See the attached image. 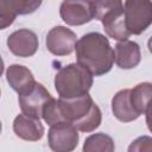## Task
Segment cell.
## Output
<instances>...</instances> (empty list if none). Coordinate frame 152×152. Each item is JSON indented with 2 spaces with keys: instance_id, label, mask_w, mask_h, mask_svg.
I'll list each match as a JSON object with an SVG mask.
<instances>
[{
  "instance_id": "cell-13",
  "label": "cell",
  "mask_w": 152,
  "mask_h": 152,
  "mask_svg": "<svg viewBox=\"0 0 152 152\" xmlns=\"http://www.w3.org/2000/svg\"><path fill=\"white\" fill-rule=\"evenodd\" d=\"M6 80L11 88L18 93V95L28 91L36 83L34 76L31 70L20 64H12L7 68Z\"/></svg>"
},
{
  "instance_id": "cell-23",
  "label": "cell",
  "mask_w": 152,
  "mask_h": 152,
  "mask_svg": "<svg viewBox=\"0 0 152 152\" xmlns=\"http://www.w3.org/2000/svg\"><path fill=\"white\" fill-rule=\"evenodd\" d=\"M0 95H1V90H0Z\"/></svg>"
},
{
  "instance_id": "cell-7",
  "label": "cell",
  "mask_w": 152,
  "mask_h": 152,
  "mask_svg": "<svg viewBox=\"0 0 152 152\" xmlns=\"http://www.w3.org/2000/svg\"><path fill=\"white\" fill-rule=\"evenodd\" d=\"M59 14L68 25H83L95 19V4L94 1H63Z\"/></svg>"
},
{
  "instance_id": "cell-20",
  "label": "cell",
  "mask_w": 152,
  "mask_h": 152,
  "mask_svg": "<svg viewBox=\"0 0 152 152\" xmlns=\"http://www.w3.org/2000/svg\"><path fill=\"white\" fill-rule=\"evenodd\" d=\"M13 5H14L17 14H30V13H33L42 5V1H36V0H13Z\"/></svg>"
},
{
  "instance_id": "cell-14",
  "label": "cell",
  "mask_w": 152,
  "mask_h": 152,
  "mask_svg": "<svg viewBox=\"0 0 152 152\" xmlns=\"http://www.w3.org/2000/svg\"><path fill=\"white\" fill-rule=\"evenodd\" d=\"M129 90L131 89H122L118 91L112 99V112L114 116L121 122H131L139 118L131 104Z\"/></svg>"
},
{
  "instance_id": "cell-11",
  "label": "cell",
  "mask_w": 152,
  "mask_h": 152,
  "mask_svg": "<svg viewBox=\"0 0 152 152\" xmlns=\"http://www.w3.org/2000/svg\"><path fill=\"white\" fill-rule=\"evenodd\" d=\"M13 131L15 135L26 141H38L43 138L45 129L39 119L19 114L13 121Z\"/></svg>"
},
{
  "instance_id": "cell-10",
  "label": "cell",
  "mask_w": 152,
  "mask_h": 152,
  "mask_svg": "<svg viewBox=\"0 0 152 152\" xmlns=\"http://www.w3.org/2000/svg\"><path fill=\"white\" fill-rule=\"evenodd\" d=\"M6 43L10 51L18 57H31L39 46L37 34L28 28H19L12 32Z\"/></svg>"
},
{
  "instance_id": "cell-15",
  "label": "cell",
  "mask_w": 152,
  "mask_h": 152,
  "mask_svg": "<svg viewBox=\"0 0 152 152\" xmlns=\"http://www.w3.org/2000/svg\"><path fill=\"white\" fill-rule=\"evenodd\" d=\"M151 95H152V84L150 82L139 83L129 90L131 104L139 116L141 114L150 113Z\"/></svg>"
},
{
  "instance_id": "cell-4",
  "label": "cell",
  "mask_w": 152,
  "mask_h": 152,
  "mask_svg": "<svg viewBox=\"0 0 152 152\" xmlns=\"http://www.w3.org/2000/svg\"><path fill=\"white\" fill-rule=\"evenodd\" d=\"M95 4V18L101 20L103 28L110 38L124 42L131 36L127 31L125 15H124V4L120 0H104L94 1Z\"/></svg>"
},
{
  "instance_id": "cell-2",
  "label": "cell",
  "mask_w": 152,
  "mask_h": 152,
  "mask_svg": "<svg viewBox=\"0 0 152 152\" xmlns=\"http://www.w3.org/2000/svg\"><path fill=\"white\" fill-rule=\"evenodd\" d=\"M57 104L62 121L71 124L77 131L93 132L102 121V113L89 94L76 99L59 97Z\"/></svg>"
},
{
  "instance_id": "cell-6",
  "label": "cell",
  "mask_w": 152,
  "mask_h": 152,
  "mask_svg": "<svg viewBox=\"0 0 152 152\" xmlns=\"http://www.w3.org/2000/svg\"><path fill=\"white\" fill-rule=\"evenodd\" d=\"M77 129L68 122H59L50 127L48 142L53 152H72L78 144Z\"/></svg>"
},
{
  "instance_id": "cell-21",
  "label": "cell",
  "mask_w": 152,
  "mask_h": 152,
  "mask_svg": "<svg viewBox=\"0 0 152 152\" xmlns=\"http://www.w3.org/2000/svg\"><path fill=\"white\" fill-rule=\"evenodd\" d=\"M4 69H5V64H4V61H2V58H1V56H0V76L2 75Z\"/></svg>"
},
{
  "instance_id": "cell-9",
  "label": "cell",
  "mask_w": 152,
  "mask_h": 152,
  "mask_svg": "<svg viewBox=\"0 0 152 152\" xmlns=\"http://www.w3.org/2000/svg\"><path fill=\"white\" fill-rule=\"evenodd\" d=\"M51 97L48 89L42 83L36 82L28 91L19 95V106L23 114L40 119L43 107Z\"/></svg>"
},
{
  "instance_id": "cell-3",
  "label": "cell",
  "mask_w": 152,
  "mask_h": 152,
  "mask_svg": "<svg viewBox=\"0 0 152 152\" xmlns=\"http://www.w3.org/2000/svg\"><path fill=\"white\" fill-rule=\"evenodd\" d=\"M53 83L61 99H76L88 94L93 76L80 64L70 63L57 71Z\"/></svg>"
},
{
  "instance_id": "cell-22",
  "label": "cell",
  "mask_w": 152,
  "mask_h": 152,
  "mask_svg": "<svg viewBox=\"0 0 152 152\" xmlns=\"http://www.w3.org/2000/svg\"><path fill=\"white\" fill-rule=\"evenodd\" d=\"M1 129H2V125H1V121H0V133H1Z\"/></svg>"
},
{
  "instance_id": "cell-5",
  "label": "cell",
  "mask_w": 152,
  "mask_h": 152,
  "mask_svg": "<svg viewBox=\"0 0 152 152\" xmlns=\"http://www.w3.org/2000/svg\"><path fill=\"white\" fill-rule=\"evenodd\" d=\"M124 4V15L129 34L142 33L152 23V2L128 0Z\"/></svg>"
},
{
  "instance_id": "cell-12",
  "label": "cell",
  "mask_w": 152,
  "mask_h": 152,
  "mask_svg": "<svg viewBox=\"0 0 152 152\" xmlns=\"http://www.w3.org/2000/svg\"><path fill=\"white\" fill-rule=\"evenodd\" d=\"M141 61L140 46L132 40L118 42L114 48V62L121 69H133Z\"/></svg>"
},
{
  "instance_id": "cell-1",
  "label": "cell",
  "mask_w": 152,
  "mask_h": 152,
  "mask_svg": "<svg viewBox=\"0 0 152 152\" xmlns=\"http://www.w3.org/2000/svg\"><path fill=\"white\" fill-rule=\"evenodd\" d=\"M77 64L91 76H102L109 72L114 64V50L108 38L100 32L83 34L75 45Z\"/></svg>"
},
{
  "instance_id": "cell-19",
  "label": "cell",
  "mask_w": 152,
  "mask_h": 152,
  "mask_svg": "<svg viewBox=\"0 0 152 152\" xmlns=\"http://www.w3.org/2000/svg\"><path fill=\"white\" fill-rule=\"evenodd\" d=\"M127 152H152V138L150 135H141L133 140Z\"/></svg>"
},
{
  "instance_id": "cell-8",
  "label": "cell",
  "mask_w": 152,
  "mask_h": 152,
  "mask_svg": "<svg viewBox=\"0 0 152 152\" xmlns=\"http://www.w3.org/2000/svg\"><path fill=\"white\" fill-rule=\"evenodd\" d=\"M76 33L65 26H55L46 34V48L55 56H68L75 50Z\"/></svg>"
},
{
  "instance_id": "cell-16",
  "label": "cell",
  "mask_w": 152,
  "mask_h": 152,
  "mask_svg": "<svg viewBox=\"0 0 152 152\" xmlns=\"http://www.w3.org/2000/svg\"><path fill=\"white\" fill-rule=\"evenodd\" d=\"M115 144L110 135L95 133L89 135L83 144L82 152H114Z\"/></svg>"
},
{
  "instance_id": "cell-17",
  "label": "cell",
  "mask_w": 152,
  "mask_h": 152,
  "mask_svg": "<svg viewBox=\"0 0 152 152\" xmlns=\"http://www.w3.org/2000/svg\"><path fill=\"white\" fill-rule=\"evenodd\" d=\"M17 15L13 0H0V30L12 25Z\"/></svg>"
},
{
  "instance_id": "cell-18",
  "label": "cell",
  "mask_w": 152,
  "mask_h": 152,
  "mask_svg": "<svg viewBox=\"0 0 152 152\" xmlns=\"http://www.w3.org/2000/svg\"><path fill=\"white\" fill-rule=\"evenodd\" d=\"M42 118L50 126H53V125L59 124V122H63L62 118H61V114H59V109H58V104H57V99L51 97L44 104L43 110H42Z\"/></svg>"
}]
</instances>
